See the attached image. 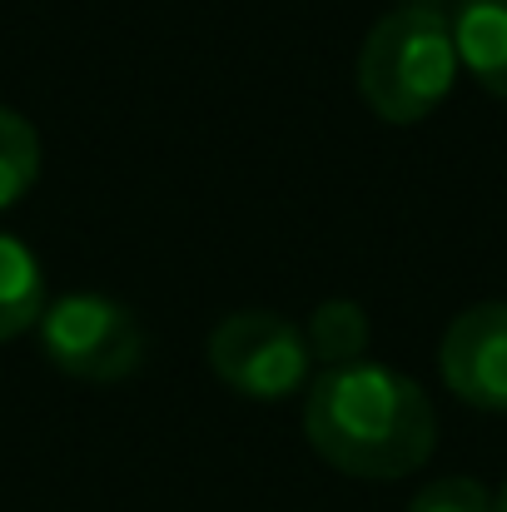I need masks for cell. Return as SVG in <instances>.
<instances>
[{
	"label": "cell",
	"instance_id": "8",
	"mask_svg": "<svg viewBox=\"0 0 507 512\" xmlns=\"http://www.w3.org/2000/svg\"><path fill=\"white\" fill-rule=\"evenodd\" d=\"M304 339H309V353H314L319 368H343V363H363L368 358L373 329H368L363 304H353V299H324L309 314Z\"/></svg>",
	"mask_w": 507,
	"mask_h": 512
},
{
	"label": "cell",
	"instance_id": "7",
	"mask_svg": "<svg viewBox=\"0 0 507 512\" xmlns=\"http://www.w3.org/2000/svg\"><path fill=\"white\" fill-rule=\"evenodd\" d=\"M40 314H45V269L15 234H0V343L30 334Z\"/></svg>",
	"mask_w": 507,
	"mask_h": 512
},
{
	"label": "cell",
	"instance_id": "4",
	"mask_svg": "<svg viewBox=\"0 0 507 512\" xmlns=\"http://www.w3.org/2000/svg\"><path fill=\"white\" fill-rule=\"evenodd\" d=\"M45 358L80 383H120L145 363L140 319L110 294H65L40 314Z\"/></svg>",
	"mask_w": 507,
	"mask_h": 512
},
{
	"label": "cell",
	"instance_id": "11",
	"mask_svg": "<svg viewBox=\"0 0 507 512\" xmlns=\"http://www.w3.org/2000/svg\"><path fill=\"white\" fill-rule=\"evenodd\" d=\"M403 5H423V10H443V5H458V0H403Z\"/></svg>",
	"mask_w": 507,
	"mask_h": 512
},
{
	"label": "cell",
	"instance_id": "6",
	"mask_svg": "<svg viewBox=\"0 0 507 512\" xmlns=\"http://www.w3.org/2000/svg\"><path fill=\"white\" fill-rule=\"evenodd\" d=\"M453 40H458V65L488 95L507 100V0H458Z\"/></svg>",
	"mask_w": 507,
	"mask_h": 512
},
{
	"label": "cell",
	"instance_id": "3",
	"mask_svg": "<svg viewBox=\"0 0 507 512\" xmlns=\"http://www.w3.org/2000/svg\"><path fill=\"white\" fill-rule=\"evenodd\" d=\"M309 339L299 324L269 309H244L214 324L209 334V373L254 403H279L309 388Z\"/></svg>",
	"mask_w": 507,
	"mask_h": 512
},
{
	"label": "cell",
	"instance_id": "12",
	"mask_svg": "<svg viewBox=\"0 0 507 512\" xmlns=\"http://www.w3.org/2000/svg\"><path fill=\"white\" fill-rule=\"evenodd\" d=\"M498 512H507V483H503V493H498Z\"/></svg>",
	"mask_w": 507,
	"mask_h": 512
},
{
	"label": "cell",
	"instance_id": "1",
	"mask_svg": "<svg viewBox=\"0 0 507 512\" xmlns=\"http://www.w3.org/2000/svg\"><path fill=\"white\" fill-rule=\"evenodd\" d=\"M304 438L348 478L393 483L418 473L438 443V413L428 393L383 363L319 368L304 388Z\"/></svg>",
	"mask_w": 507,
	"mask_h": 512
},
{
	"label": "cell",
	"instance_id": "10",
	"mask_svg": "<svg viewBox=\"0 0 507 512\" xmlns=\"http://www.w3.org/2000/svg\"><path fill=\"white\" fill-rule=\"evenodd\" d=\"M408 512H498V498H488L478 478H438L413 493Z\"/></svg>",
	"mask_w": 507,
	"mask_h": 512
},
{
	"label": "cell",
	"instance_id": "2",
	"mask_svg": "<svg viewBox=\"0 0 507 512\" xmlns=\"http://www.w3.org/2000/svg\"><path fill=\"white\" fill-rule=\"evenodd\" d=\"M458 70L453 15L443 10L398 5L358 45V95L383 125L428 120L453 95Z\"/></svg>",
	"mask_w": 507,
	"mask_h": 512
},
{
	"label": "cell",
	"instance_id": "9",
	"mask_svg": "<svg viewBox=\"0 0 507 512\" xmlns=\"http://www.w3.org/2000/svg\"><path fill=\"white\" fill-rule=\"evenodd\" d=\"M35 179H40V135L25 115L0 105V209L25 199Z\"/></svg>",
	"mask_w": 507,
	"mask_h": 512
},
{
	"label": "cell",
	"instance_id": "5",
	"mask_svg": "<svg viewBox=\"0 0 507 512\" xmlns=\"http://www.w3.org/2000/svg\"><path fill=\"white\" fill-rule=\"evenodd\" d=\"M438 373L453 398L483 413H507V299L463 309L438 343Z\"/></svg>",
	"mask_w": 507,
	"mask_h": 512
}]
</instances>
